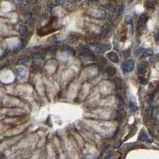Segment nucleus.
Masks as SVG:
<instances>
[{
  "mask_svg": "<svg viewBox=\"0 0 159 159\" xmlns=\"http://www.w3.org/2000/svg\"><path fill=\"white\" fill-rule=\"evenodd\" d=\"M95 16L96 18H104L106 16V12L104 10H96V12H95Z\"/></svg>",
  "mask_w": 159,
  "mask_h": 159,
  "instance_id": "2eb2a0df",
  "label": "nucleus"
},
{
  "mask_svg": "<svg viewBox=\"0 0 159 159\" xmlns=\"http://www.w3.org/2000/svg\"><path fill=\"white\" fill-rule=\"evenodd\" d=\"M18 31H19V33H20V34L25 35L28 33V28L26 26H25V25H22V26H21L20 28H19Z\"/></svg>",
  "mask_w": 159,
  "mask_h": 159,
  "instance_id": "f3484780",
  "label": "nucleus"
},
{
  "mask_svg": "<svg viewBox=\"0 0 159 159\" xmlns=\"http://www.w3.org/2000/svg\"><path fill=\"white\" fill-rule=\"evenodd\" d=\"M138 80L140 83V84H142V85H146L148 83L147 80H146L145 77H142V76H139V77L138 78Z\"/></svg>",
  "mask_w": 159,
  "mask_h": 159,
  "instance_id": "a211bd4d",
  "label": "nucleus"
},
{
  "mask_svg": "<svg viewBox=\"0 0 159 159\" xmlns=\"http://www.w3.org/2000/svg\"><path fill=\"white\" fill-rule=\"evenodd\" d=\"M101 33L104 35H108L111 31V27L109 24H104L103 26L101 27Z\"/></svg>",
  "mask_w": 159,
  "mask_h": 159,
  "instance_id": "423d86ee",
  "label": "nucleus"
},
{
  "mask_svg": "<svg viewBox=\"0 0 159 159\" xmlns=\"http://www.w3.org/2000/svg\"><path fill=\"white\" fill-rule=\"evenodd\" d=\"M147 68V63L146 62H142L138 67V72L139 73H145Z\"/></svg>",
  "mask_w": 159,
  "mask_h": 159,
  "instance_id": "6e6552de",
  "label": "nucleus"
},
{
  "mask_svg": "<svg viewBox=\"0 0 159 159\" xmlns=\"http://www.w3.org/2000/svg\"><path fill=\"white\" fill-rule=\"evenodd\" d=\"M33 57L35 60H43L45 58V54L41 52H36L33 54Z\"/></svg>",
  "mask_w": 159,
  "mask_h": 159,
  "instance_id": "ddd939ff",
  "label": "nucleus"
},
{
  "mask_svg": "<svg viewBox=\"0 0 159 159\" xmlns=\"http://www.w3.org/2000/svg\"><path fill=\"white\" fill-rule=\"evenodd\" d=\"M26 1L30 3H32V4H34L37 3V0H26Z\"/></svg>",
  "mask_w": 159,
  "mask_h": 159,
  "instance_id": "bb28decb",
  "label": "nucleus"
},
{
  "mask_svg": "<svg viewBox=\"0 0 159 159\" xmlns=\"http://www.w3.org/2000/svg\"><path fill=\"white\" fill-rule=\"evenodd\" d=\"M54 50H55V49H54L53 46H50V47H49V48L47 49V51H48V52H49V53H53V52H54Z\"/></svg>",
  "mask_w": 159,
  "mask_h": 159,
  "instance_id": "b1692460",
  "label": "nucleus"
},
{
  "mask_svg": "<svg viewBox=\"0 0 159 159\" xmlns=\"http://www.w3.org/2000/svg\"><path fill=\"white\" fill-rule=\"evenodd\" d=\"M135 68V63L134 61L128 60L126 61L122 64V69L124 73H130Z\"/></svg>",
  "mask_w": 159,
  "mask_h": 159,
  "instance_id": "f257e3e1",
  "label": "nucleus"
},
{
  "mask_svg": "<svg viewBox=\"0 0 159 159\" xmlns=\"http://www.w3.org/2000/svg\"><path fill=\"white\" fill-rule=\"evenodd\" d=\"M154 54V51L150 49H143L142 53V55L140 56L141 57H147V56H150Z\"/></svg>",
  "mask_w": 159,
  "mask_h": 159,
  "instance_id": "9b49d317",
  "label": "nucleus"
},
{
  "mask_svg": "<svg viewBox=\"0 0 159 159\" xmlns=\"http://www.w3.org/2000/svg\"><path fill=\"white\" fill-rule=\"evenodd\" d=\"M129 1H130V3H132V2L135 1V0H129Z\"/></svg>",
  "mask_w": 159,
  "mask_h": 159,
  "instance_id": "c756f323",
  "label": "nucleus"
},
{
  "mask_svg": "<svg viewBox=\"0 0 159 159\" xmlns=\"http://www.w3.org/2000/svg\"><path fill=\"white\" fill-rule=\"evenodd\" d=\"M29 61H30V57L28 56H22L18 59V64H19V65H24V64L28 63Z\"/></svg>",
  "mask_w": 159,
  "mask_h": 159,
  "instance_id": "f8f14e48",
  "label": "nucleus"
},
{
  "mask_svg": "<svg viewBox=\"0 0 159 159\" xmlns=\"http://www.w3.org/2000/svg\"><path fill=\"white\" fill-rule=\"evenodd\" d=\"M118 106H119V108L120 110H123V108H124V103H123V101L122 99H119Z\"/></svg>",
  "mask_w": 159,
  "mask_h": 159,
  "instance_id": "aec40b11",
  "label": "nucleus"
},
{
  "mask_svg": "<svg viewBox=\"0 0 159 159\" xmlns=\"http://www.w3.org/2000/svg\"><path fill=\"white\" fill-rule=\"evenodd\" d=\"M76 1H77V2H80V1H82V0H76Z\"/></svg>",
  "mask_w": 159,
  "mask_h": 159,
  "instance_id": "2f4dec72",
  "label": "nucleus"
},
{
  "mask_svg": "<svg viewBox=\"0 0 159 159\" xmlns=\"http://www.w3.org/2000/svg\"><path fill=\"white\" fill-rule=\"evenodd\" d=\"M93 48L97 51L99 53H104L107 49H109V46H107L106 44H99V43H94L92 44Z\"/></svg>",
  "mask_w": 159,
  "mask_h": 159,
  "instance_id": "f03ea898",
  "label": "nucleus"
},
{
  "mask_svg": "<svg viewBox=\"0 0 159 159\" xmlns=\"http://www.w3.org/2000/svg\"><path fill=\"white\" fill-rule=\"evenodd\" d=\"M123 55H124V57L125 58H127V57H129L131 56V50L128 49H126L125 50L124 52H123Z\"/></svg>",
  "mask_w": 159,
  "mask_h": 159,
  "instance_id": "412c9836",
  "label": "nucleus"
},
{
  "mask_svg": "<svg viewBox=\"0 0 159 159\" xmlns=\"http://www.w3.org/2000/svg\"><path fill=\"white\" fill-rule=\"evenodd\" d=\"M25 18H26L27 22H30V20L32 19V15L30 13H27V14L25 15Z\"/></svg>",
  "mask_w": 159,
  "mask_h": 159,
  "instance_id": "4be33fe9",
  "label": "nucleus"
},
{
  "mask_svg": "<svg viewBox=\"0 0 159 159\" xmlns=\"http://www.w3.org/2000/svg\"><path fill=\"white\" fill-rule=\"evenodd\" d=\"M124 8H125V6H124V5H120L119 6V8H118V14L119 15H122L123 13V11H124Z\"/></svg>",
  "mask_w": 159,
  "mask_h": 159,
  "instance_id": "6ab92c4d",
  "label": "nucleus"
},
{
  "mask_svg": "<svg viewBox=\"0 0 159 159\" xmlns=\"http://www.w3.org/2000/svg\"><path fill=\"white\" fill-rule=\"evenodd\" d=\"M128 107H129V108L131 109V111H136L138 110V106L135 103H134V102H132V101H129Z\"/></svg>",
  "mask_w": 159,
  "mask_h": 159,
  "instance_id": "dca6fc26",
  "label": "nucleus"
},
{
  "mask_svg": "<svg viewBox=\"0 0 159 159\" xmlns=\"http://www.w3.org/2000/svg\"><path fill=\"white\" fill-rule=\"evenodd\" d=\"M82 56H84L86 60H90V61H94L95 60V55L92 52H89V51L84 52V53L82 54Z\"/></svg>",
  "mask_w": 159,
  "mask_h": 159,
  "instance_id": "9d476101",
  "label": "nucleus"
},
{
  "mask_svg": "<svg viewBox=\"0 0 159 159\" xmlns=\"http://www.w3.org/2000/svg\"><path fill=\"white\" fill-rule=\"evenodd\" d=\"M106 73L108 75V76H113L115 75L116 73V69L113 68V67H108L107 69H106Z\"/></svg>",
  "mask_w": 159,
  "mask_h": 159,
  "instance_id": "4468645a",
  "label": "nucleus"
},
{
  "mask_svg": "<svg viewBox=\"0 0 159 159\" xmlns=\"http://www.w3.org/2000/svg\"><path fill=\"white\" fill-rule=\"evenodd\" d=\"M139 140L141 142H150V139L148 135L145 131H142L141 135H140V136H139Z\"/></svg>",
  "mask_w": 159,
  "mask_h": 159,
  "instance_id": "1a4fd4ad",
  "label": "nucleus"
},
{
  "mask_svg": "<svg viewBox=\"0 0 159 159\" xmlns=\"http://www.w3.org/2000/svg\"><path fill=\"white\" fill-rule=\"evenodd\" d=\"M30 70L32 73H37L41 70V64L38 62H33L32 63V65L30 67Z\"/></svg>",
  "mask_w": 159,
  "mask_h": 159,
  "instance_id": "39448f33",
  "label": "nucleus"
},
{
  "mask_svg": "<svg viewBox=\"0 0 159 159\" xmlns=\"http://www.w3.org/2000/svg\"><path fill=\"white\" fill-rule=\"evenodd\" d=\"M16 74L18 76V79L20 80H24L25 78V75H26V72H25V69L23 67H18L15 70Z\"/></svg>",
  "mask_w": 159,
  "mask_h": 159,
  "instance_id": "7ed1b4c3",
  "label": "nucleus"
},
{
  "mask_svg": "<svg viewBox=\"0 0 159 159\" xmlns=\"http://www.w3.org/2000/svg\"><path fill=\"white\" fill-rule=\"evenodd\" d=\"M2 159H4V158H2Z\"/></svg>",
  "mask_w": 159,
  "mask_h": 159,
  "instance_id": "473e14b6",
  "label": "nucleus"
},
{
  "mask_svg": "<svg viewBox=\"0 0 159 159\" xmlns=\"http://www.w3.org/2000/svg\"><path fill=\"white\" fill-rule=\"evenodd\" d=\"M67 1H68V0H56V3H57V4H61V5H62V4L66 3Z\"/></svg>",
  "mask_w": 159,
  "mask_h": 159,
  "instance_id": "5701e85b",
  "label": "nucleus"
},
{
  "mask_svg": "<svg viewBox=\"0 0 159 159\" xmlns=\"http://www.w3.org/2000/svg\"><path fill=\"white\" fill-rule=\"evenodd\" d=\"M146 21H147V17H146L145 15H141L139 17V19H138V27L139 28H142L145 26V25L146 23Z\"/></svg>",
  "mask_w": 159,
  "mask_h": 159,
  "instance_id": "0eeeda50",
  "label": "nucleus"
},
{
  "mask_svg": "<svg viewBox=\"0 0 159 159\" xmlns=\"http://www.w3.org/2000/svg\"><path fill=\"white\" fill-rule=\"evenodd\" d=\"M89 1H90L91 3H95V2H98L99 0H89Z\"/></svg>",
  "mask_w": 159,
  "mask_h": 159,
  "instance_id": "c85d7f7f",
  "label": "nucleus"
},
{
  "mask_svg": "<svg viewBox=\"0 0 159 159\" xmlns=\"http://www.w3.org/2000/svg\"><path fill=\"white\" fill-rule=\"evenodd\" d=\"M157 61V59L155 58V57H151L150 58V62H152V63H155Z\"/></svg>",
  "mask_w": 159,
  "mask_h": 159,
  "instance_id": "cd10ccee",
  "label": "nucleus"
},
{
  "mask_svg": "<svg viewBox=\"0 0 159 159\" xmlns=\"http://www.w3.org/2000/svg\"><path fill=\"white\" fill-rule=\"evenodd\" d=\"M157 112H158V113H159V107H157Z\"/></svg>",
  "mask_w": 159,
  "mask_h": 159,
  "instance_id": "7c9ffc66",
  "label": "nucleus"
},
{
  "mask_svg": "<svg viewBox=\"0 0 159 159\" xmlns=\"http://www.w3.org/2000/svg\"><path fill=\"white\" fill-rule=\"evenodd\" d=\"M154 38H155L156 42H157V43H159V34H155Z\"/></svg>",
  "mask_w": 159,
  "mask_h": 159,
  "instance_id": "a878e982",
  "label": "nucleus"
},
{
  "mask_svg": "<svg viewBox=\"0 0 159 159\" xmlns=\"http://www.w3.org/2000/svg\"><path fill=\"white\" fill-rule=\"evenodd\" d=\"M107 57L111 61L114 62V63H118L119 59V56L117 55L116 53L114 52H110L107 54Z\"/></svg>",
  "mask_w": 159,
  "mask_h": 159,
  "instance_id": "20e7f679",
  "label": "nucleus"
},
{
  "mask_svg": "<svg viewBox=\"0 0 159 159\" xmlns=\"http://www.w3.org/2000/svg\"><path fill=\"white\" fill-rule=\"evenodd\" d=\"M112 155H113V152H109V154H107L104 159H109Z\"/></svg>",
  "mask_w": 159,
  "mask_h": 159,
  "instance_id": "393cba45",
  "label": "nucleus"
}]
</instances>
